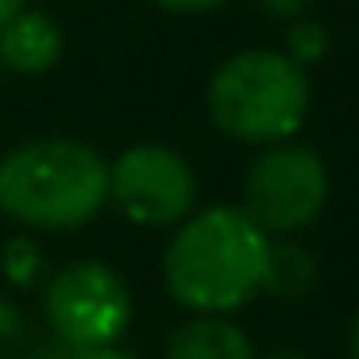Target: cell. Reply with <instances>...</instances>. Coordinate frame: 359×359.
<instances>
[{"mask_svg": "<svg viewBox=\"0 0 359 359\" xmlns=\"http://www.w3.org/2000/svg\"><path fill=\"white\" fill-rule=\"evenodd\" d=\"M330 196V176L318 151L297 142L268 147L243 176V213L268 234L288 238L318 222Z\"/></svg>", "mask_w": 359, "mask_h": 359, "instance_id": "5", "label": "cell"}, {"mask_svg": "<svg viewBox=\"0 0 359 359\" xmlns=\"http://www.w3.org/2000/svg\"><path fill=\"white\" fill-rule=\"evenodd\" d=\"M72 359H138L121 347H96V351H72Z\"/></svg>", "mask_w": 359, "mask_h": 359, "instance_id": "14", "label": "cell"}, {"mask_svg": "<svg viewBox=\"0 0 359 359\" xmlns=\"http://www.w3.org/2000/svg\"><path fill=\"white\" fill-rule=\"evenodd\" d=\"M163 359H255V347H251L247 330L234 326L230 318L196 313L192 322L172 330Z\"/></svg>", "mask_w": 359, "mask_h": 359, "instance_id": "8", "label": "cell"}, {"mask_svg": "<svg viewBox=\"0 0 359 359\" xmlns=\"http://www.w3.org/2000/svg\"><path fill=\"white\" fill-rule=\"evenodd\" d=\"M0 271H4L8 284L34 288V284L42 280V271H46V259H42V251H38V243H34L29 234H17V238H8L4 251H0Z\"/></svg>", "mask_w": 359, "mask_h": 359, "instance_id": "10", "label": "cell"}, {"mask_svg": "<svg viewBox=\"0 0 359 359\" xmlns=\"http://www.w3.org/2000/svg\"><path fill=\"white\" fill-rule=\"evenodd\" d=\"M42 313L59 343L72 351L117 347V339L130 330V288L117 271L100 259H76L46 276L42 288Z\"/></svg>", "mask_w": 359, "mask_h": 359, "instance_id": "4", "label": "cell"}, {"mask_svg": "<svg viewBox=\"0 0 359 359\" xmlns=\"http://www.w3.org/2000/svg\"><path fill=\"white\" fill-rule=\"evenodd\" d=\"M21 8H25V0H0V25H4L13 13H21Z\"/></svg>", "mask_w": 359, "mask_h": 359, "instance_id": "16", "label": "cell"}, {"mask_svg": "<svg viewBox=\"0 0 359 359\" xmlns=\"http://www.w3.org/2000/svg\"><path fill=\"white\" fill-rule=\"evenodd\" d=\"M264 13H271V17H280V21H297V17H305L309 13V4L313 0H255Z\"/></svg>", "mask_w": 359, "mask_h": 359, "instance_id": "12", "label": "cell"}, {"mask_svg": "<svg viewBox=\"0 0 359 359\" xmlns=\"http://www.w3.org/2000/svg\"><path fill=\"white\" fill-rule=\"evenodd\" d=\"M309 76L284 50H238L209 76L205 104L213 126L247 147L288 142L309 117Z\"/></svg>", "mask_w": 359, "mask_h": 359, "instance_id": "3", "label": "cell"}, {"mask_svg": "<svg viewBox=\"0 0 359 359\" xmlns=\"http://www.w3.org/2000/svg\"><path fill=\"white\" fill-rule=\"evenodd\" d=\"M268 264V234L234 205L188 213L163 251V284L188 313L226 318L243 309Z\"/></svg>", "mask_w": 359, "mask_h": 359, "instance_id": "1", "label": "cell"}, {"mask_svg": "<svg viewBox=\"0 0 359 359\" xmlns=\"http://www.w3.org/2000/svg\"><path fill=\"white\" fill-rule=\"evenodd\" d=\"M151 4H159V8H168V13H180V17H196V13L222 8L226 0H151Z\"/></svg>", "mask_w": 359, "mask_h": 359, "instance_id": "13", "label": "cell"}, {"mask_svg": "<svg viewBox=\"0 0 359 359\" xmlns=\"http://www.w3.org/2000/svg\"><path fill=\"white\" fill-rule=\"evenodd\" d=\"M284 55L297 63V67H313L330 55V34L322 21H309V17H297L288 25V38H284Z\"/></svg>", "mask_w": 359, "mask_h": 359, "instance_id": "11", "label": "cell"}, {"mask_svg": "<svg viewBox=\"0 0 359 359\" xmlns=\"http://www.w3.org/2000/svg\"><path fill=\"white\" fill-rule=\"evenodd\" d=\"M109 201L126 222L142 230H168L196 205V172L172 147L138 142L109 163Z\"/></svg>", "mask_w": 359, "mask_h": 359, "instance_id": "6", "label": "cell"}, {"mask_svg": "<svg viewBox=\"0 0 359 359\" xmlns=\"http://www.w3.org/2000/svg\"><path fill=\"white\" fill-rule=\"evenodd\" d=\"M109 205V159L76 138H34L0 159V213L25 230H80Z\"/></svg>", "mask_w": 359, "mask_h": 359, "instance_id": "2", "label": "cell"}, {"mask_svg": "<svg viewBox=\"0 0 359 359\" xmlns=\"http://www.w3.org/2000/svg\"><path fill=\"white\" fill-rule=\"evenodd\" d=\"M8 334H17V309H8L0 301V339H8Z\"/></svg>", "mask_w": 359, "mask_h": 359, "instance_id": "15", "label": "cell"}, {"mask_svg": "<svg viewBox=\"0 0 359 359\" xmlns=\"http://www.w3.org/2000/svg\"><path fill=\"white\" fill-rule=\"evenodd\" d=\"M318 280V259L292 243V238H268V264H264V284L259 292H271L280 301H297L313 288Z\"/></svg>", "mask_w": 359, "mask_h": 359, "instance_id": "9", "label": "cell"}, {"mask_svg": "<svg viewBox=\"0 0 359 359\" xmlns=\"http://www.w3.org/2000/svg\"><path fill=\"white\" fill-rule=\"evenodd\" d=\"M347 347H351V359H359V313L351 322V334H347Z\"/></svg>", "mask_w": 359, "mask_h": 359, "instance_id": "17", "label": "cell"}, {"mask_svg": "<svg viewBox=\"0 0 359 359\" xmlns=\"http://www.w3.org/2000/svg\"><path fill=\"white\" fill-rule=\"evenodd\" d=\"M264 359H309V355H301V351H271V355H264Z\"/></svg>", "mask_w": 359, "mask_h": 359, "instance_id": "18", "label": "cell"}, {"mask_svg": "<svg viewBox=\"0 0 359 359\" xmlns=\"http://www.w3.org/2000/svg\"><path fill=\"white\" fill-rule=\"evenodd\" d=\"M63 55V29L50 13L21 8L0 25V63L17 76H42Z\"/></svg>", "mask_w": 359, "mask_h": 359, "instance_id": "7", "label": "cell"}]
</instances>
